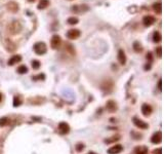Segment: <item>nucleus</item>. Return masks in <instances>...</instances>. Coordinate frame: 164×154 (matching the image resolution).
<instances>
[{
  "instance_id": "obj_1",
  "label": "nucleus",
  "mask_w": 164,
  "mask_h": 154,
  "mask_svg": "<svg viewBox=\"0 0 164 154\" xmlns=\"http://www.w3.org/2000/svg\"><path fill=\"white\" fill-rule=\"evenodd\" d=\"M33 50H34L35 54H38V56H43V54H45L46 52H47V46H46V44L44 43L43 41H39V42H36V43L33 45Z\"/></svg>"
},
{
  "instance_id": "obj_2",
  "label": "nucleus",
  "mask_w": 164,
  "mask_h": 154,
  "mask_svg": "<svg viewBox=\"0 0 164 154\" xmlns=\"http://www.w3.org/2000/svg\"><path fill=\"white\" fill-rule=\"evenodd\" d=\"M60 44H62V38H60V36L58 34H54L51 37V40H50L51 48L52 49H58L60 47Z\"/></svg>"
},
{
  "instance_id": "obj_3",
  "label": "nucleus",
  "mask_w": 164,
  "mask_h": 154,
  "mask_svg": "<svg viewBox=\"0 0 164 154\" xmlns=\"http://www.w3.org/2000/svg\"><path fill=\"white\" fill-rule=\"evenodd\" d=\"M71 10L75 13H83L89 10V6L87 4H76L71 7Z\"/></svg>"
},
{
  "instance_id": "obj_4",
  "label": "nucleus",
  "mask_w": 164,
  "mask_h": 154,
  "mask_svg": "<svg viewBox=\"0 0 164 154\" xmlns=\"http://www.w3.org/2000/svg\"><path fill=\"white\" fill-rule=\"evenodd\" d=\"M80 35H81L80 30H78V29H70L67 32V34H66V36H67L68 39L75 40V39H77V38H79Z\"/></svg>"
},
{
  "instance_id": "obj_5",
  "label": "nucleus",
  "mask_w": 164,
  "mask_h": 154,
  "mask_svg": "<svg viewBox=\"0 0 164 154\" xmlns=\"http://www.w3.org/2000/svg\"><path fill=\"white\" fill-rule=\"evenodd\" d=\"M156 23V17H153V15H145V17H142V24H144V26L147 27V28H149V27H151L152 25H154Z\"/></svg>"
},
{
  "instance_id": "obj_6",
  "label": "nucleus",
  "mask_w": 164,
  "mask_h": 154,
  "mask_svg": "<svg viewBox=\"0 0 164 154\" xmlns=\"http://www.w3.org/2000/svg\"><path fill=\"white\" fill-rule=\"evenodd\" d=\"M133 124L136 126V128H138L140 130H147L148 128H149V124L146 123L145 121H142V119H140V118L138 117H133Z\"/></svg>"
},
{
  "instance_id": "obj_7",
  "label": "nucleus",
  "mask_w": 164,
  "mask_h": 154,
  "mask_svg": "<svg viewBox=\"0 0 164 154\" xmlns=\"http://www.w3.org/2000/svg\"><path fill=\"white\" fill-rule=\"evenodd\" d=\"M123 151V146L120 145V144H117V145L112 146L111 148L108 149V154H119Z\"/></svg>"
},
{
  "instance_id": "obj_8",
  "label": "nucleus",
  "mask_w": 164,
  "mask_h": 154,
  "mask_svg": "<svg viewBox=\"0 0 164 154\" xmlns=\"http://www.w3.org/2000/svg\"><path fill=\"white\" fill-rule=\"evenodd\" d=\"M70 132V126L66 122H60L58 124V132L60 134H67Z\"/></svg>"
},
{
  "instance_id": "obj_9",
  "label": "nucleus",
  "mask_w": 164,
  "mask_h": 154,
  "mask_svg": "<svg viewBox=\"0 0 164 154\" xmlns=\"http://www.w3.org/2000/svg\"><path fill=\"white\" fill-rule=\"evenodd\" d=\"M106 109L109 111V112L113 113V112H115V111H117L118 107H117V104H116V102H115V101L109 100L108 102H107V104H106Z\"/></svg>"
},
{
  "instance_id": "obj_10",
  "label": "nucleus",
  "mask_w": 164,
  "mask_h": 154,
  "mask_svg": "<svg viewBox=\"0 0 164 154\" xmlns=\"http://www.w3.org/2000/svg\"><path fill=\"white\" fill-rule=\"evenodd\" d=\"M151 142L153 144H160L162 142V132H156L155 134L152 136L151 138Z\"/></svg>"
},
{
  "instance_id": "obj_11",
  "label": "nucleus",
  "mask_w": 164,
  "mask_h": 154,
  "mask_svg": "<svg viewBox=\"0 0 164 154\" xmlns=\"http://www.w3.org/2000/svg\"><path fill=\"white\" fill-rule=\"evenodd\" d=\"M152 111H153V109H152V107L150 106L149 104H142V113L144 116H146V117H148V116H150L152 113Z\"/></svg>"
},
{
  "instance_id": "obj_12",
  "label": "nucleus",
  "mask_w": 164,
  "mask_h": 154,
  "mask_svg": "<svg viewBox=\"0 0 164 154\" xmlns=\"http://www.w3.org/2000/svg\"><path fill=\"white\" fill-rule=\"evenodd\" d=\"M117 58H118V62L120 63V65H122V66L125 65V64H126V56H125V52H124V50L119 49Z\"/></svg>"
},
{
  "instance_id": "obj_13",
  "label": "nucleus",
  "mask_w": 164,
  "mask_h": 154,
  "mask_svg": "<svg viewBox=\"0 0 164 154\" xmlns=\"http://www.w3.org/2000/svg\"><path fill=\"white\" fill-rule=\"evenodd\" d=\"M21 61H22V56H19V54H15V56H13L10 59L8 60L7 64H8V66H13V65H15V64L19 63Z\"/></svg>"
},
{
  "instance_id": "obj_14",
  "label": "nucleus",
  "mask_w": 164,
  "mask_h": 154,
  "mask_svg": "<svg viewBox=\"0 0 164 154\" xmlns=\"http://www.w3.org/2000/svg\"><path fill=\"white\" fill-rule=\"evenodd\" d=\"M134 154H149V149L147 146H138L134 148Z\"/></svg>"
},
{
  "instance_id": "obj_15",
  "label": "nucleus",
  "mask_w": 164,
  "mask_h": 154,
  "mask_svg": "<svg viewBox=\"0 0 164 154\" xmlns=\"http://www.w3.org/2000/svg\"><path fill=\"white\" fill-rule=\"evenodd\" d=\"M152 8H153L154 13H155L156 15H161V13H162V4H161V2L153 3V5H152Z\"/></svg>"
},
{
  "instance_id": "obj_16",
  "label": "nucleus",
  "mask_w": 164,
  "mask_h": 154,
  "mask_svg": "<svg viewBox=\"0 0 164 154\" xmlns=\"http://www.w3.org/2000/svg\"><path fill=\"white\" fill-rule=\"evenodd\" d=\"M50 5V1L49 0H40L38 3V6H37V8L39 9V10H41V9H45L47 6H49Z\"/></svg>"
},
{
  "instance_id": "obj_17",
  "label": "nucleus",
  "mask_w": 164,
  "mask_h": 154,
  "mask_svg": "<svg viewBox=\"0 0 164 154\" xmlns=\"http://www.w3.org/2000/svg\"><path fill=\"white\" fill-rule=\"evenodd\" d=\"M7 9L10 10L11 13H17L19 10V5L15 2H9L7 3Z\"/></svg>"
},
{
  "instance_id": "obj_18",
  "label": "nucleus",
  "mask_w": 164,
  "mask_h": 154,
  "mask_svg": "<svg viewBox=\"0 0 164 154\" xmlns=\"http://www.w3.org/2000/svg\"><path fill=\"white\" fill-rule=\"evenodd\" d=\"M161 39H162L161 33H160L159 31H155V32L153 33V42L159 43V42L161 41Z\"/></svg>"
},
{
  "instance_id": "obj_19",
  "label": "nucleus",
  "mask_w": 164,
  "mask_h": 154,
  "mask_svg": "<svg viewBox=\"0 0 164 154\" xmlns=\"http://www.w3.org/2000/svg\"><path fill=\"white\" fill-rule=\"evenodd\" d=\"M133 50L138 54H140V52H142V45L138 41L133 42Z\"/></svg>"
},
{
  "instance_id": "obj_20",
  "label": "nucleus",
  "mask_w": 164,
  "mask_h": 154,
  "mask_svg": "<svg viewBox=\"0 0 164 154\" xmlns=\"http://www.w3.org/2000/svg\"><path fill=\"white\" fill-rule=\"evenodd\" d=\"M17 72L19 74H26L28 73V67H27L26 65H21L17 67Z\"/></svg>"
},
{
  "instance_id": "obj_21",
  "label": "nucleus",
  "mask_w": 164,
  "mask_h": 154,
  "mask_svg": "<svg viewBox=\"0 0 164 154\" xmlns=\"http://www.w3.org/2000/svg\"><path fill=\"white\" fill-rule=\"evenodd\" d=\"M67 23L69 25H77L79 23V19L77 17H71L67 20Z\"/></svg>"
},
{
  "instance_id": "obj_22",
  "label": "nucleus",
  "mask_w": 164,
  "mask_h": 154,
  "mask_svg": "<svg viewBox=\"0 0 164 154\" xmlns=\"http://www.w3.org/2000/svg\"><path fill=\"white\" fill-rule=\"evenodd\" d=\"M108 81H109V80L105 81L104 84L101 85V88H103V91H107V93H110V91H112L113 85H110V86H109V85H108Z\"/></svg>"
},
{
  "instance_id": "obj_23",
  "label": "nucleus",
  "mask_w": 164,
  "mask_h": 154,
  "mask_svg": "<svg viewBox=\"0 0 164 154\" xmlns=\"http://www.w3.org/2000/svg\"><path fill=\"white\" fill-rule=\"evenodd\" d=\"M19 105H22V99L19 95H15L13 98V107H19Z\"/></svg>"
},
{
  "instance_id": "obj_24",
  "label": "nucleus",
  "mask_w": 164,
  "mask_h": 154,
  "mask_svg": "<svg viewBox=\"0 0 164 154\" xmlns=\"http://www.w3.org/2000/svg\"><path fill=\"white\" fill-rule=\"evenodd\" d=\"M41 66V63L38 61V60H33L32 61V68L34 70H38Z\"/></svg>"
},
{
  "instance_id": "obj_25",
  "label": "nucleus",
  "mask_w": 164,
  "mask_h": 154,
  "mask_svg": "<svg viewBox=\"0 0 164 154\" xmlns=\"http://www.w3.org/2000/svg\"><path fill=\"white\" fill-rule=\"evenodd\" d=\"M9 122V119L7 117H2V118H0V126L2 128V126H5L7 125Z\"/></svg>"
},
{
  "instance_id": "obj_26",
  "label": "nucleus",
  "mask_w": 164,
  "mask_h": 154,
  "mask_svg": "<svg viewBox=\"0 0 164 154\" xmlns=\"http://www.w3.org/2000/svg\"><path fill=\"white\" fill-rule=\"evenodd\" d=\"M120 140V137L119 136H116V137H112V139H106L105 140V143L110 144V143H114L116 141H119Z\"/></svg>"
},
{
  "instance_id": "obj_27",
  "label": "nucleus",
  "mask_w": 164,
  "mask_h": 154,
  "mask_svg": "<svg viewBox=\"0 0 164 154\" xmlns=\"http://www.w3.org/2000/svg\"><path fill=\"white\" fill-rule=\"evenodd\" d=\"M32 79L33 80H43V79H45V75L44 74H38L36 76H32Z\"/></svg>"
},
{
  "instance_id": "obj_28",
  "label": "nucleus",
  "mask_w": 164,
  "mask_h": 154,
  "mask_svg": "<svg viewBox=\"0 0 164 154\" xmlns=\"http://www.w3.org/2000/svg\"><path fill=\"white\" fill-rule=\"evenodd\" d=\"M76 151L77 152H81L82 150L84 149V144H82V143H78L77 145H76Z\"/></svg>"
},
{
  "instance_id": "obj_29",
  "label": "nucleus",
  "mask_w": 164,
  "mask_h": 154,
  "mask_svg": "<svg viewBox=\"0 0 164 154\" xmlns=\"http://www.w3.org/2000/svg\"><path fill=\"white\" fill-rule=\"evenodd\" d=\"M156 54H157L158 58H161L162 56V47L161 46H158V47L156 48Z\"/></svg>"
},
{
  "instance_id": "obj_30",
  "label": "nucleus",
  "mask_w": 164,
  "mask_h": 154,
  "mask_svg": "<svg viewBox=\"0 0 164 154\" xmlns=\"http://www.w3.org/2000/svg\"><path fill=\"white\" fill-rule=\"evenodd\" d=\"M146 58H147L148 61H150V62L153 61V56H152V52H148V54H147V56H146Z\"/></svg>"
},
{
  "instance_id": "obj_31",
  "label": "nucleus",
  "mask_w": 164,
  "mask_h": 154,
  "mask_svg": "<svg viewBox=\"0 0 164 154\" xmlns=\"http://www.w3.org/2000/svg\"><path fill=\"white\" fill-rule=\"evenodd\" d=\"M153 154H162V149H161V148H158V149L154 150Z\"/></svg>"
},
{
  "instance_id": "obj_32",
  "label": "nucleus",
  "mask_w": 164,
  "mask_h": 154,
  "mask_svg": "<svg viewBox=\"0 0 164 154\" xmlns=\"http://www.w3.org/2000/svg\"><path fill=\"white\" fill-rule=\"evenodd\" d=\"M158 88H159V91H161V89H162V81H161V79L158 81Z\"/></svg>"
},
{
  "instance_id": "obj_33",
  "label": "nucleus",
  "mask_w": 164,
  "mask_h": 154,
  "mask_svg": "<svg viewBox=\"0 0 164 154\" xmlns=\"http://www.w3.org/2000/svg\"><path fill=\"white\" fill-rule=\"evenodd\" d=\"M150 69H151V64L148 63V65L145 66V70H150Z\"/></svg>"
},
{
  "instance_id": "obj_34",
  "label": "nucleus",
  "mask_w": 164,
  "mask_h": 154,
  "mask_svg": "<svg viewBox=\"0 0 164 154\" xmlns=\"http://www.w3.org/2000/svg\"><path fill=\"white\" fill-rule=\"evenodd\" d=\"M1 101H2V93H0V102H1Z\"/></svg>"
},
{
  "instance_id": "obj_35",
  "label": "nucleus",
  "mask_w": 164,
  "mask_h": 154,
  "mask_svg": "<svg viewBox=\"0 0 164 154\" xmlns=\"http://www.w3.org/2000/svg\"><path fill=\"white\" fill-rule=\"evenodd\" d=\"M87 154H97V153H95V152H88Z\"/></svg>"
},
{
  "instance_id": "obj_36",
  "label": "nucleus",
  "mask_w": 164,
  "mask_h": 154,
  "mask_svg": "<svg viewBox=\"0 0 164 154\" xmlns=\"http://www.w3.org/2000/svg\"><path fill=\"white\" fill-rule=\"evenodd\" d=\"M29 2H34V1H36V0H28Z\"/></svg>"
}]
</instances>
